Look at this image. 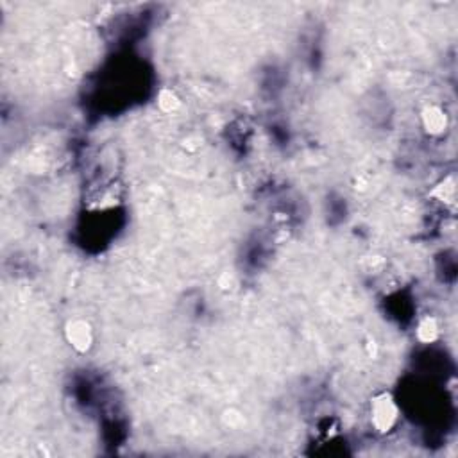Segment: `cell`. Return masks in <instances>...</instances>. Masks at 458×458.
Listing matches in <instances>:
<instances>
[{
  "label": "cell",
  "instance_id": "obj_1",
  "mask_svg": "<svg viewBox=\"0 0 458 458\" xmlns=\"http://www.w3.org/2000/svg\"><path fill=\"white\" fill-rule=\"evenodd\" d=\"M371 426L380 435H387L390 431L398 426L401 412L396 403V399L389 392H381L371 399Z\"/></svg>",
  "mask_w": 458,
  "mask_h": 458
},
{
  "label": "cell",
  "instance_id": "obj_2",
  "mask_svg": "<svg viewBox=\"0 0 458 458\" xmlns=\"http://www.w3.org/2000/svg\"><path fill=\"white\" fill-rule=\"evenodd\" d=\"M64 339L77 353H88L95 344L92 324L84 319H72L64 326Z\"/></svg>",
  "mask_w": 458,
  "mask_h": 458
},
{
  "label": "cell",
  "instance_id": "obj_3",
  "mask_svg": "<svg viewBox=\"0 0 458 458\" xmlns=\"http://www.w3.org/2000/svg\"><path fill=\"white\" fill-rule=\"evenodd\" d=\"M421 120L424 131L431 136H440L448 129V114L440 106H426L421 113Z\"/></svg>",
  "mask_w": 458,
  "mask_h": 458
},
{
  "label": "cell",
  "instance_id": "obj_4",
  "mask_svg": "<svg viewBox=\"0 0 458 458\" xmlns=\"http://www.w3.org/2000/svg\"><path fill=\"white\" fill-rule=\"evenodd\" d=\"M417 340L422 344H431L439 339L440 326L435 317H424L419 324H417Z\"/></svg>",
  "mask_w": 458,
  "mask_h": 458
},
{
  "label": "cell",
  "instance_id": "obj_5",
  "mask_svg": "<svg viewBox=\"0 0 458 458\" xmlns=\"http://www.w3.org/2000/svg\"><path fill=\"white\" fill-rule=\"evenodd\" d=\"M433 195H437L439 201L444 202V204H453L455 199H457V186H455V179L453 178L444 179V181H442V183L435 188Z\"/></svg>",
  "mask_w": 458,
  "mask_h": 458
},
{
  "label": "cell",
  "instance_id": "obj_6",
  "mask_svg": "<svg viewBox=\"0 0 458 458\" xmlns=\"http://www.w3.org/2000/svg\"><path fill=\"white\" fill-rule=\"evenodd\" d=\"M179 104H181V101H179V97L172 90H161L160 95H158V106L165 113H174L179 108Z\"/></svg>",
  "mask_w": 458,
  "mask_h": 458
}]
</instances>
